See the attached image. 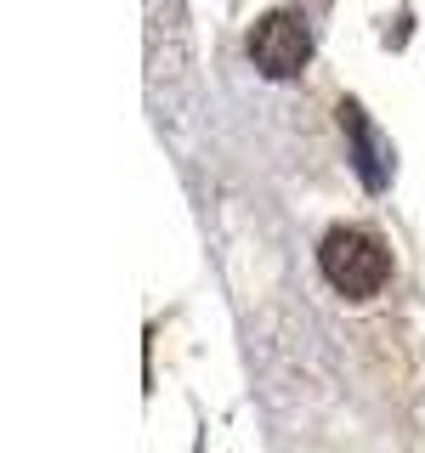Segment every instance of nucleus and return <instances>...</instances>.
<instances>
[{"label":"nucleus","instance_id":"f257e3e1","mask_svg":"<svg viewBox=\"0 0 425 453\" xmlns=\"http://www.w3.org/2000/svg\"><path fill=\"white\" fill-rule=\"evenodd\" d=\"M318 266L346 301H368V295L386 289V278H391V250L380 244L368 226H335L318 244Z\"/></svg>","mask_w":425,"mask_h":453},{"label":"nucleus","instance_id":"f03ea898","mask_svg":"<svg viewBox=\"0 0 425 453\" xmlns=\"http://www.w3.org/2000/svg\"><path fill=\"white\" fill-rule=\"evenodd\" d=\"M250 63L261 68L267 80H295L312 63V35L295 12H267L261 23L250 28Z\"/></svg>","mask_w":425,"mask_h":453}]
</instances>
